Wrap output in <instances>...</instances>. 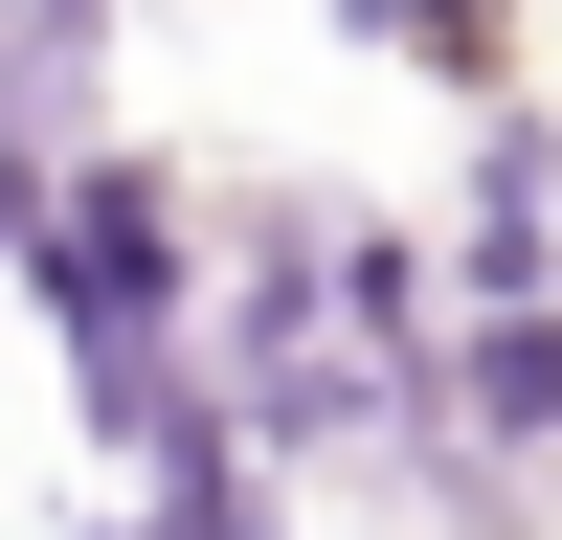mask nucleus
<instances>
[{
	"label": "nucleus",
	"mask_w": 562,
	"mask_h": 540,
	"mask_svg": "<svg viewBox=\"0 0 562 540\" xmlns=\"http://www.w3.org/2000/svg\"><path fill=\"white\" fill-rule=\"evenodd\" d=\"M23 293L68 315V360H90V338H158V315H180V225H158V180H135V158L45 180V225H23Z\"/></svg>",
	"instance_id": "1"
},
{
	"label": "nucleus",
	"mask_w": 562,
	"mask_h": 540,
	"mask_svg": "<svg viewBox=\"0 0 562 540\" xmlns=\"http://www.w3.org/2000/svg\"><path fill=\"white\" fill-rule=\"evenodd\" d=\"M473 428H495V450H562V315L495 293V338H473Z\"/></svg>",
	"instance_id": "2"
}]
</instances>
